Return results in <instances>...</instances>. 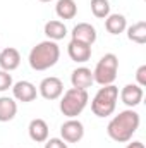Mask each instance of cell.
I'll return each instance as SVG.
<instances>
[{"label":"cell","mask_w":146,"mask_h":148,"mask_svg":"<svg viewBox=\"0 0 146 148\" xmlns=\"http://www.w3.org/2000/svg\"><path fill=\"white\" fill-rule=\"evenodd\" d=\"M38 90L31 81H17L12 84V98L23 103H29L36 100Z\"/></svg>","instance_id":"obj_8"},{"label":"cell","mask_w":146,"mask_h":148,"mask_svg":"<svg viewBox=\"0 0 146 148\" xmlns=\"http://www.w3.org/2000/svg\"><path fill=\"white\" fill-rule=\"evenodd\" d=\"M60 138L65 143H79L84 138V126L77 119H67L60 126Z\"/></svg>","instance_id":"obj_7"},{"label":"cell","mask_w":146,"mask_h":148,"mask_svg":"<svg viewBox=\"0 0 146 148\" xmlns=\"http://www.w3.org/2000/svg\"><path fill=\"white\" fill-rule=\"evenodd\" d=\"M55 14L59 16V19H74L77 14V5L74 0H57L55 3Z\"/></svg>","instance_id":"obj_18"},{"label":"cell","mask_w":146,"mask_h":148,"mask_svg":"<svg viewBox=\"0 0 146 148\" xmlns=\"http://www.w3.org/2000/svg\"><path fill=\"white\" fill-rule=\"evenodd\" d=\"M19 64H21V53H19L17 48L7 47L0 52V69L2 71L12 73L19 67Z\"/></svg>","instance_id":"obj_12"},{"label":"cell","mask_w":146,"mask_h":148,"mask_svg":"<svg viewBox=\"0 0 146 148\" xmlns=\"http://www.w3.org/2000/svg\"><path fill=\"white\" fill-rule=\"evenodd\" d=\"M119 100V88L115 84L102 86L91 100V110L96 117H108L115 112Z\"/></svg>","instance_id":"obj_3"},{"label":"cell","mask_w":146,"mask_h":148,"mask_svg":"<svg viewBox=\"0 0 146 148\" xmlns=\"http://www.w3.org/2000/svg\"><path fill=\"white\" fill-rule=\"evenodd\" d=\"M91 12L98 19H105L110 14V2L108 0H91Z\"/></svg>","instance_id":"obj_20"},{"label":"cell","mask_w":146,"mask_h":148,"mask_svg":"<svg viewBox=\"0 0 146 148\" xmlns=\"http://www.w3.org/2000/svg\"><path fill=\"white\" fill-rule=\"evenodd\" d=\"M71 36L76 41H81V43H86V45H93L96 41V38H98V33H96L93 24H89V23H77L72 28Z\"/></svg>","instance_id":"obj_10"},{"label":"cell","mask_w":146,"mask_h":148,"mask_svg":"<svg viewBox=\"0 0 146 148\" xmlns=\"http://www.w3.org/2000/svg\"><path fill=\"white\" fill-rule=\"evenodd\" d=\"M12 84H14V81H12L10 73L0 69V93H3V91H7L9 88H12Z\"/></svg>","instance_id":"obj_21"},{"label":"cell","mask_w":146,"mask_h":148,"mask_svg":"<svg viewBox=\"0 0 146 148\" xmlns=\"http://www.w3.org/2000/svg\"><path fill=\"white\" fill-rule=\"evenodd\" d=\"M89 102L88 90H79V88H69L64 97L60 98V112L67 119H76L81 112L86 109Z\"/></svg>","instance_id":"obj_4"},{"label":"cell","mask_w":146,"mask_h":148,"mask_svg":"<svg viewBox=\"0 0 146 148\" xmlns=\"http://www.w3.org/2000/svg\"><path fill=\"white\" fill-rule=\"evenodd\" d=\"M117 71H119V59L115 53H105L95 71H93V79L95 83H98L100 86H107V84H113V81L117 79Z\"/></svg>","instance_id":"obj_5"},{"label":"cell","mask_w":146,"mask_h":148,"mask_svg":"<svg viewBox=\"0 0 146 148\" xmlns=\"http://www.w3.org/2000/svg\"><path fill=\"white\" fill-rule=\"evenodd\" d=\"M126 148H145V143L143 141H131V143H127Z\"/></svg>","instance_id":"obj_24"},{"label":"cell","mask_w":146,"mask_h":148,"mask_svg":"<svg viewBox=\"0 0 146 148\" xmlns=\"http://www.w3.org/2000/svg\"><path fill=\"white\" fill-rule=\"evenodd\" d=\"M48 124L43 119H33L28 126V134L36 143H45L48 140Z\"/></svg>","instance_id":"obj_14"},{"label":"cell","mask_w":146,"mask_h":148,"mask_svg":"<svg viewBox=\"0 0 146 148\" xmlns=\"http://www.w3.org/2000/svg\"><path fill=\"white\" fill-rule=\"evenodd\" d=\"M105 29L110 35H120L127 29V19L124 14H108L105 17Z\"/></svg>","instance_id":"obj_15"},{"label":"cell","mask_w":146,"mask_h":148,"mask_svg":"<svg viewBox=\"0 0 146 148\" xmlns=\"http://www.w3.org/2000/svg\"><path fill=\"white\" fill-rule=\"evenodd\" d=\"M59 59H60V48H59L57 41L45 40L31 48L28 62L33 71H46V69L53 67L59 62Z\"/></svg>","instance_id":"obj_2"},{"label":"cell","mask_w":146,"mask_h":148,"mask_svg":"<svg viewBox=\"0 0 146 148\" xmlns=\"http://www.w3.org/2000/svg\"><path fill=\"white\" fill-rule=\"evenodd\" d=\"M126 31H127V38H129L132 43H138V45H145L146 43V23L145 21L134 23V24L129 26Z\"/></svg>","instance_id":"obj_19"},{"label":"cell","mask_w":146,"mask_h":148,"mask_svg":"<svg viewBox=\"0 0 146 148\" xmlns=\"http://www.w3.org/2000/svg\"><path fill=\"white\" fill-rule=\"evenodd\" d=\"M141 117L132 109L119 112L107 126V134L117 143H127L132 140V134L139 129Z\"/></svg>","instance_id":"obj_1"},{"label":"cell","mask_w":146,"mask_h":148,"mask_svg":"<svg viewBox=\"0 0 146 148\" xmlns=\"http://www.w3.org/2000/svg\"><path fill=\"white\" fill-rule=\"evenodd\" d=\"M143 97H145V91L139 84L136 83H129L126 84L122 90H120V100L124 105H127L129 109H134L138 107L141 102H143Z\"/></svg>","instance_id":"obj_9"},{"label":"cell","mask_w":146,"mask_h":148,"mask_svg":"<svg viewBox=\"0 0 146 148\" xmlns=\"http://www.w3.org/2000/svg\"><path fill=\"white\" fill-rule=\"evenodd\" d=\"M40 2H45V3H46V2H52V0H40Z\"/></svg>","instance_id":"obj_25"},{"label":"cell","mask_w":146,"mask_h":148,"mask_svg":"<svg viewBox=\"0 0 146 148\" xmlns=\"http://www.w3.org/2000/svg\"><path fill=\"white\" fill-rule=\"evenodd\" d=\"M136 84H139L141 88L146 86V64L139 66L138 71H136Z\"/></svg>","instance_id":"obj_23"},{"label":"cell","mask_w":146,"mask_h":148,"mask_svg":"<svg viewBox=\"0 0 146 148\" xmlns=\"http://www.w3.org/2000/svg\"><path fill=\"white\" fill-rule=\"evenodd\" d=\"M38 93L45 100H57L64 93V83L57 76H48V77L41 79V83L38 86Z\"/></svg>","instance_id":"obj_6"},{"label":"cell","mask_w":146,"mask_h":148,"mask_svg":"<svg viewBox=\"0 0 146 148\" xmlns=\"http://www.w3.org/2000/svg\"><path fill=\"white\" fill-rule=\"evenodd\" d=\"M93 83H95V79H93V71L88 69V67H84V66L74 69L72 74H71V84H72V88L88 90Z\"/></svg>","instance_id":"obj_13"},{"label":"cell","mask_w":146,"mask_h":148,"mask_svg":"<svg viewBox=\"0 0 146 148\" xmlns=\"http://www.w3.org/2000/svg\"><path fill=\"white\" fill-rule=\"evenodd\" d=\"M67 53H69L71 60L77 62V64H84L91 59V45L71 40L69 45H67Z\"/></svg>","instance_id":"obj_11"},{"label":"cell","mask_w":146,"mask_h":148,"mask_svg":"<svg viewBox=\"0 0 146 148\" xmlns=\"http://www.w3.org/2000/svg\"><path fill=\"white\" fill-rule=\"evenodd\" d=\"M43 33L46 35L48 40H52V41H59V40H64V38L67 36V28H65V24H64L62 21L53 19V21L45 23Z\"/></svg>","instance_id":"obj_16"},{"label":"cell","mask_w":146,"mask_h":148,"mask_svg":"<svg viewBox=\"0 0 146 148\" xmlns=\"http://www.w3.org/2000/svg\"><path fill=\"white\" fill-rule=\"evenodd\" d=\"M17 114V102L10 97H0V122H9Z\"/></svg>","instance_id":"obj_17"},{"label":"cell","mask_w":146,"mask_h":148,"mask_svg":"<svg viewBox=\"0 0 146 148\" xmlns=\"http://www.w3.org/2000/svg\"><path fill=\"white\" fill-rule=\"evenodd\" d=\"M45 148H69V145L62 138H50L45 141Z\"/></svg>","instance_id":"obj_22"}]
</instances>
